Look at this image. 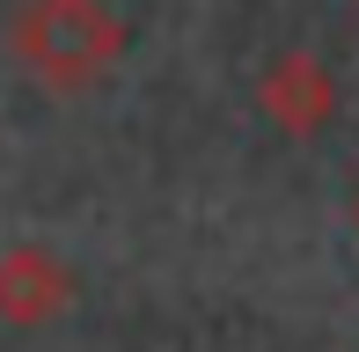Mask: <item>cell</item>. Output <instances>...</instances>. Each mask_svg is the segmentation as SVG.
Wrapping results in <instances>:
<instances>
[{
	"mask_svg": "<svg viewBox=\"0 0 359 352\" xmlns=\"http://www.w3.org/2000/svg\"><path fill=\"white\" fill-rule=\"evenodd\" d=\"M8 52L52 95H81L125 59V22L110 0H22L8 22Z\"/></svg>",
	"mask_w": 359,
	"mask_h": 352,
	"instance_id": "6da1fadb",
	"label": "cell"
},
{
	"mask_svg": "<svg viewBox=\"0 0 359 352\" xmlns=\"http://www.w3.org/2000/svg\"><path fill=\"white\" fill-rule=\"evenodd\" d=\"M337 74L323 67L316 52H279L264 74H257V110L279 125L286 140H316L337 125Z\"/></svg>",
	"mask_w": 359,
	"mask_h": 352,
	"instance_id": "7a4b0ae2",
	"label": "cell"
},
{
	"mask_svg": "<svg viewBox=\"0 0 359 352\" xmlns=\"http://www.w3.org/2000/svg\"><path fill=\"white\" fill-rule=\"evenodd\" d=\"M74 301V264L52 243H8L0 250V323L37 330L52 316H67Z\"/></svg>",
	"mask_w": 359,
	"mask_h": 352,
	"instance_id": "3957f363",
	"label": "cell"
},
{
	"mask_svg": "<svg viewBox=\"0 0 359 352\" xmlns=\"http://www.w3.org/2000/svg\"><path fill=\"white\" fill-rule=\"evenodd\" d=\"M352 228H359V198H352Z\"/></svg>",
	"mask_w": 359,
	"mask_h": 352,
	"instance_id": "277c9868",
	"label": "cell"
}]
</instances>
